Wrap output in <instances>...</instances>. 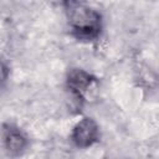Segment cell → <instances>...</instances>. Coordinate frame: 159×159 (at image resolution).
Wrapping results in <instances>:
<instances>
[{
    "instance_id": "cell-4",
    "label": "cell",
    "mask_w": 159,
    "mask_h": 159,
    "mask_svg": "<svg viewBox=\"0 0 159 159\" xmlns=\"http://www.w3.org/2000/svg\"><path fill=\"white\" fill-rule=\"evenodd\" d=\"M96 82V78L81 68H72L67 75V87L78 99H83L86 92Z\"/></svg>"
},
{
    "instance_id": "cell-2",
    "label": "cell",
    "mask_w": 159,
    "mask_h": 159,
    "mask_svg": "<svg viewBox=\"0 0 159 159\" xmlns=\"http://www.w3.org/2000/svg\"><path fill=\"white\" fill-rule=\"evenodd\" d=\"M99 138L97 123L92 118L81 119L72 129L71 139L78 148H88L93 145Z\"/></svg>"
},
{
    "instance_id": "cell-1",
    "label": "cell",
    "mask_w": 159,
    "mask_h": 159,
    "mask_svg": "<svg viewBox=\"0 0 159 159\" xmlns=\"http://www.w3.org/2000/svg\"><path fill=\"white\" fill-rule=\"evenodd\" d=\"M67 5L68 21L73 35L83 41L96 40L102 29L101 14L82 2H68Z\"/></svg>"
},
{
    "instance_id": "cell-3",
    "label": "cell",
    "mask_w": 159,
    "mask_h": 159,
    "mask_svg": "<svg viewBox=\"0 0 159 159\" xmlns=\"http://www.w3.org/2000/svg\"><path fill=\"white\" fill-rule=\"evenodd\" d=\"M2 144L10 155H20L27 147L26 135L15 125L5 124L2 128Z\"/></svg>"
}]
</instances>
